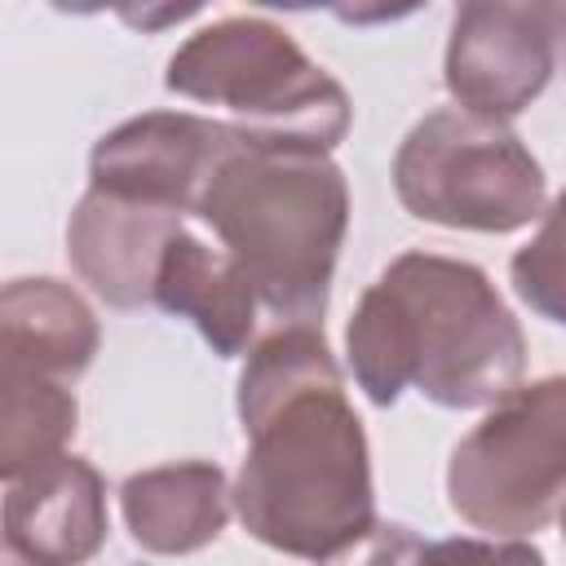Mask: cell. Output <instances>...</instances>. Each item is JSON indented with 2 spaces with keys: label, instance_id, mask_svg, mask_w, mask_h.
Instances as JSON below:
<instances>
[{
  "label": "cell",
  "instance_id": "10",
  "mask_svg": "<svg viewBox=\"0 0 566 566\" xmlns=\"http://www.w3.org/2000/svg\"><path fill=\"white\" fill-rule=\"evenodd\" d=\"M177 230V212L88 186L66 226V256L88 292L102 296L111 310H142L155 305L159 261Z\"/></svg>",
  "mask_w": 566,
  "mask_h": 566
},
{
  "label": "cell",
  "instance_id": "3",
  "mask_svg": "<svg viewBox=\"0 0 566 566\" xmlns=\"http://www.w3.org/2000/svg\"><path fill=\"white\" fill-rule=\"evenodd\" d=\"M279 327H323L349 230L345 172L305 146L248 142L208 181L199 212Z\"/></svg>",
  "mask_w": 566,
  "mask_h": 566
},
{
  "label": "cell",
  "instance_id": "8",
  "mask_svg": "<svg viewBox=\"0 0 566 566\" xmlns=\"http://www.w3.org/2000/svg\"><path fill=\"white\" fill-rule=\"evenodd\" d=\"M252 133L190 111H146L111 128L88 155V186L137 199L177 217H195L217 168L243 150Z\"/></svg>",
  "mask_w": 566,
  "mask_h": 566
},
{
  "label": "cell",
  "instance_id": "4",
  "mask_svg": "<svg viewBox=\"0 0 566 566\" xmlns=\"http://www.w3.org/2000/svg\"><path fill=\"white\" fill-rule=\"evenodd\" d=\"M168 93L221 106L230 124L274 146L336 150L349 133V93L270 18L234 13L195 31L164 71Z\"/></svg>",
  "mask_w": 566,
  "mask_h": 566
},
{
  "label": "cell",
  "instance_id": "16",
  "mask_svg": "<svg viewBox=\"0 0 566 566\" xmlns=\"http://www.w3.org/2000/svg\"><path fill=\"white\" fill-rule=\"evenodd\" d=\"M411 566H548V562L526 539L455 535V539H424Z\"/></svg>",
  "mask_w": 566,
  "mask_h": 566
},
{
  "label": "cell",
  "instance_id": "12",
  "mask_svg": "<svg viewBox=\"0 0 566 566\" xmlns=\"http://www.w3.org/2000/svg\"><path fill=\"white\" fill-rule=\"evenodd\" d=\"M119 509L137 548L159 557H186L208 548L234 509L230 482L212 460H177L142 469L119 486Z\"/></svg>",
  "mask_w": 566,
  "mask_h": 566
},
{
  "label": "cell",
  "instance_id": "9",
  "mask_svg": "<svg viewBox=\"0 0 566 566\" xmlns=\"http://www.w3.org/2000/svg\"><path fill=\"white\" fill-rule=\"evenodd\" d=\"M4 553L13 566H84L102 553L106 482L80 455H57L4 482Z\"/></svg>",
  "mask_w": 566,
  "mask_h": 566
},
{
  "label": "cell",
  "instance_id": "1",
  "mask_svg": "<svg viewBox=\"0 0 566 566\" xmlns=\"http://www.w3.org/2000/svg\"><path fill=\"white\" fill-rule=\"evenodd\" d=\"M243 469L230 486L252 539L327 562L376 517L371 451L323 327H274L239 371Z\"/></svg>",
  "mask_w": 566,
  "mask_h": 566
},
{
  "label": "cell",
  "instance_id": "15",
  "mask_svg": "<svg viewBox=\"0 0 566 566\" xmlns=\"http://www.w3.org/2000/svg\"><path fill=\"white\" fill-rule=\"evenodd\" d=\"M509 283L522 305H531L539 318L566 327V190L548 203L535 239L513 252Z\"/></svg>",
  "mask_w": 566,
  "mask_h": 566
},
{
  "label": "cell",
  "instance_id": "2",
  "mask_svg": "<svg viewBox=\"0 0 566 566\" xmlns=\"http://www.w3.org/2000/svg\"><path fill=\"white\" fill-rule=\"evenodd\" d=\"M358 389L394 407L416 389L433 407H495L522 385L526 336L482 265L402 252L358 296L345 327Z\"/></svg>",
  "mask_w": 566,
  "mask_h": 566
},
{
  "label": "cell",
  "instance_id": "6",
  "mask_svg": "<svg viewBox=\"0 0 566 566\" xmlns=\"http://www.w3.org/2000/svg\"><path fill=\"white\" fill-rule=\"evenodd\" d=\"M447 500L491 535H535L566 504V371L517 385L451 451Z\"/></svg>",
  "mask_w": 566,
  "mask_h": 566
},
{
  "label": "cell",
  "instance_id": "13",
  "mask_svg": "<svg viewBox=\"0 0 566 566\" xmlns=\"http://www.w3.org/2000/svg\"><path fill=\"white\" fill-rule=\"evenodd\" d=\"M102 327L88 301L57 279H13L0 292V367L71 385L88 371Z\"/></svg>",
  "mask_w": 566,
  "mask_h": 566
},
{
  "label": "cell",
  "instance_id": "11",
  "mask_svg": "<svg viewBox=\"0 0 566 566\" xmlns=\"http://www.w3.org/2000/svg\"><path fill=\"white\" fill-rule=\"evenodd\" d=\"M155 305L164 314L190 318L199 336L212 345V354L239 358L256 336L261 296L221 243L212 248L181 226L164 248L159 279H155Z\"/></svg>",
  "mask_w": 566,
  "mask_h": 566
},
{
  "label": "cell",
  "instance_id": "14",
  "mask_svg": "<svg viewBox=\"0 0 566 566\" xmlns=\"http://www.w3.org/2000/svg\"><path fill=\"white\" fill-rule=\"evenodd\" d=\"M75 394L62 380L0 367V473L4 482L66 455L75 438Z\"/></svg>",
  "mask_w": 566,
  "mask_h": 566
},
{
  "label": "cell",
  "instance_id": "7",
  "mask_svg": "<svg viewBox=\"0 0 566 566\" xmlns=\"http://www.w3.org/2000/svg\"><path fill=\"white\" fill-rule=\"evenodd\" d=\"M566 35V4L469 0L451 18L442 80L460 111L509 124L553 80Z\"/></svg>",
  "mask_w": 566,
  "mask_h": 566
},
{
  "label": "cell",
  "instance_id": "5",
  "mask_svg": "<svg viewBox=\"0 0 566 566\" xmlns=\"http://www.w3.org/2000/svg\"><path fill=\"white\" fill-rule=\"evenodd\" d=\"M398 203L429 226L509 234L544 217V168L526 142L460 106L429 111L394 155Z\"/></svg>",
  "mask_w": 566,
  "mask_h": 566
},
{
  "label": "cell",
  "instance_id": "18",
  "mask_svg": "<svg viewBox=\"0 0 566 566\" xmlns=\"http://www.w3.org/2000/svg\"><path fill=\"white\" fill-rule=\"evenodd\" d=\"M557 522H562V539H566V504H562V513H557Z\"/></svg>",
  "mask_w": 566,
  "mask_h": 566
},
{
  "label": "cell",
  "instance_id": "19",
  "mask_svg": "<svg viewBox=\"0 0 566 566\" xmlns=\"http://www.w3.org/2000/svg\"><path fill=\"white\" fill-rule=\"evenodd\" d=\"M557 57H562V62H566V35H562V49H557Z\"/></svg>",
  "mask_w": 566,
  "mask_h": 566
},
{
  "label": "cell",
  "instance_id": "17",
  "mask_svg": "<svg viewBox=\"0 0 566 566\" xmlns=\"http://www.w3.org/2000/svg\"><path fill=\"white\" fill-rule=\"evenodd\" d=\"M420 544L424 539L411 526H402V522H376L363 539H354L349 548L332 553L318 566H411L416 553H420Z\"/></svg>",
  "mask_w": 566,
  "mask_h": 566
}]
</instances>
